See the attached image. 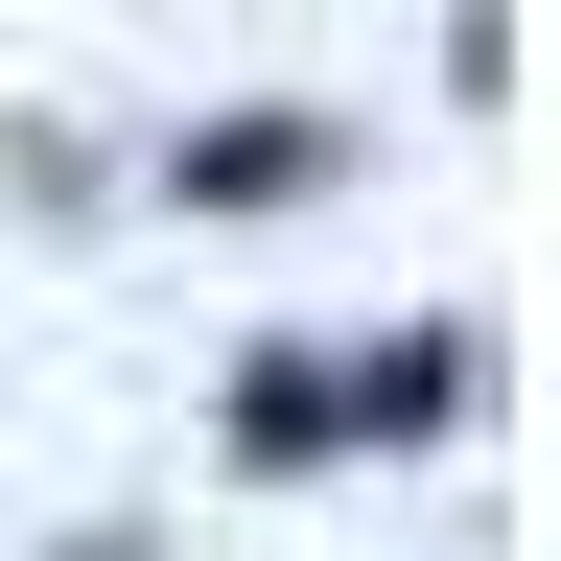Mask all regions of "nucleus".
<instances>
[{"label": "nucleus", "mask_w": 561, "mask_h": 561, "mask_svg": "<svg viewBox=\"0 0 561 561\" xmlns=\"http://www.w3.org/2000/svg\"><path fill=\"white\" fill-rule=\"evenodd\" d=\"M234 445H257V468L328 445V351H257V375H234Z\"/></svg>", "instance_id": "7ed1b4c3"}, {"label": "nucleus", "mask_w": 561, "mask_h": 561, "mask_svg": "<svg viewBox=\"0 0 561 561\" xmlns=\"http://www.w3.org/2000/svg\"><path fill=\"white\" fill-rule=\"evenodd\" d=\"M328 164H351L328 117H210L187 140V210H280V187H328Z\"/></svg>", "instance_id": "f03ea898"}, {"label": "nucleus", "mask_w": 561, "mask_h": 561, "mask_svg": "<svg viewBox=\"0 0 561 561\" xmlns=\"http://www.w3.org/2000/svg\"><path fill=\"white\" fill-rule=\"evenodd\" d=\"M421 421H468V328H398L328 375V445H421Z\"/></svg>", "instance_id": "f257e3e1"}]
</instances>
